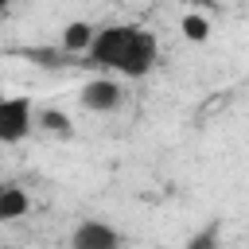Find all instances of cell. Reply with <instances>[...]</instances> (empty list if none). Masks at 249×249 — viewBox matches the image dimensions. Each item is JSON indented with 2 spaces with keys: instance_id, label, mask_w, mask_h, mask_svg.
Here are the masks:
<instances>
[{
  "instance_id": "9c48e42d",
  "label": "cell",
  "mask_w": 249,
  "mask_h": 249,
  "mask_svg": "<svg viewBox=\"0 0 249 249\" xmlns=\"http://www.w3.org/2000/svg\"><path fill=\"white\" fill-rule=\"evenodd\" d=\"M39 121H43V128H51V132H62V136L70 132V121H66V113H54V109H51V113H39Z\"/></svg>"
},
{
  "instance_id": "5b68a950",
  "label": "cell",
  "mask_w": 249,
  "mask_h": 249,
  "mask_svg": "<svg viewBox=\"0 0 249 249\" xmlns=\"http://www.w3.org/2000/svg\"><path fill=\"white\" fill-rule=\"evenodd\" d=\"M27 210H31L27 191L16 187V183H0V222H16V218H23Z\"/></svg>"
},
{
  "instance_id": "3957f363",
  "label": "cell",
  "mask_w": 249,
  "mask_h": 249,
  "mask_svg": "<svg viewBox=\"0 0 249 249\" xmlns=\"http://www.w3.org/2000/svg\"><path fill=\"white\" fill-rule=\"evenodd\" d=\"M78 101H82L89 113H117V109L124 105V89H121L117 78H93V82L82 86Z\"/></svg>"
},
{
  "instance_id": "30bf717a",
  "label": "cell",
  "mask_w": 249,
  "mask_h": 249,
  "mask_svg": "<svg viewBox=\"0 0 249 249\" xmlns=\"http://www.w3.org/2000/svg\"><path fill=\"white\" fill-rule=\"evenodd\" d=\"M0 249H16V245H0Z\"/></svg>"
},
{
  "instance_id": "ba28073f",
  "label": "cell",
  "mask_w": 249,
  "mask_h": 249,
  "mask_svg": "<svg viewBox=\"0 0 249 249\" xmlns=\"http://www.w3.org/2000/svg\"><path fill=\"white\" fill-rule=\"evenodd\" d=\"M183 35L195 39V43H202L206 39V19L202 16H183Z\"/></svg>"
},
{
  "instance_id": "8992f818",
  "label": "cell",
  "mask_w": 249,
  "mask_h": 249,
  "mask_svg": "<svg viewBox=\"0 0 249 249\" xmlns=\"http://www.w3.org/2000/svg\"><path fill=\"white\" fill-rule=\"evenodd\" d=\"M93 35H97V27H89V23L74 19V23H66V31H62V51H70V54H82V58H86V51L93 47Z\"/></svg>"
},
{
  "instance_id": "6da1fadb",
  "label": "cell",
  "mask_w": 249,
  "mask_h": 249,
  "mask_svg": "<svg viewBox=\"0 0 249 249\" xmlns=\"http://www.w3.org/2000/svg\"><path fill=\"white\" fill-rule=\"evenodd\" d=\"M160 58V43L152 31H144L140 23H109L97 27L93 47L86 51V62L121 78H144L156 70Z\"/></svg>"
},
{
  "instance_id": "277c9868",
  "label": "cell",
  "mask_w": 249,
  "mask_h": 249,
  "mask_svg": "<svg viewBox=\"0 0 249 249\" xmlns=\"http://www.w3.org/2000/svg\"><path fill=\"white\" fill-rule=\"evenodd\" d=\"M70 249H121V233L101 218H86V222L74 226Z\"/></svg>"
},
{
  "instance_id": "7a4b0ae2",
  "label": "cell",
  "mask_w": 249,
  "mask_h": 249,
  "mask_svg": "<svg viewBox=\"0 0 249 249\" xmlns=\"http://www.w3.org/2000/svg\"><path fill=\"white\" fill-rule=\"evenodd\" d=\"M31 128H35L31 97L0 89V144H19V140L31 136Z\"/></svg>"
},
{
  "instance_id": "52a82bcc",
  "label": "cell",
  "mask_w": 249,
  "mask_h": 249,
  "mask_svg": "<svg viewBox=\"0 0 249 249\" xmlns=\"http://www.w3.org/2000/svg\"><path fill=\"white\" fill-rule=\"evenodd\" d=\"M218 241H222V222L214 218V222H206V226H202L183 249H218Z\"/></svg>"
}]
</instances>
